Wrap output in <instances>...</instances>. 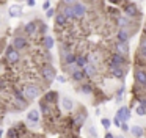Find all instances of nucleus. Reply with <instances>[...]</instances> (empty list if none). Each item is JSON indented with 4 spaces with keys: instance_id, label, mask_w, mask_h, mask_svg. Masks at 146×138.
Masks as SVG:
<instances>
[{
    "instance_id": "nucleus-13",
    "label": "nucleus",
    "mask_w": 146,
    "mask_h": 138,
    "mask_svg": "<svg viewBox=\"0 0 146 138\" xmlns=\"http://www.w3.org/2000/svg\"><path fill=\"white\" fill-rule=\"evenodd\" d=\"M60 107H61V110L71 113L74 110V100L69 96H63V97H60Z\"/></svg>"
},
{
    "instance_id": "nucleus-31",
    "label": "nucleus",
    "mask_w": 146,
    "mask_h": 138,
    "mask_svg": "<svg viewBox=\"0 0 146 138\" xmlns=\"http://www.w3.org/2000/svg\"><path fill=\"white\" fill-rule=\"evenodd\" d=\"M135 113H137L138 116H146V108H145L143 105H140V104H138V105L135 107Z\"/></svg>"
},
{
    "instance_id": "nucleus-17",
    "label": "nucleus",
    "mask_w": 146,
    "mask_h": 138,
    "mask_svg": "<svg viewBox=\"0 0 146 138\" xmlns=\"http://www.w3.org/2000/svg\"><path fill=\"white\" fill-rule=\"evenodd\" d=\"M52 107L54 105H50V104H47V102H44V100H39V104H38V108H39V111L42 113V115L46 116V118H49V116L54 113V110H52Z\"/></svg>"
},
{
    "instance_id": "nucleus-39",
    "label": "nucleus",
    "mask_w": 146,
    "mask_h": 138,
    "mask_svg": "<svg viewBox=\"0 0 146 138\" xmlns=\"http://www.w3.org/2000/svg\"><path fill=\"white\" fill-rule=\"evenodd\" d=\"M49 8H50V0H44V3H42V9L47 11Z\"/></svg>"
},
{
    "instance_id": "nucleus-19",
    "label": "nucleus",
    "mask_w": 146,
    "mask_h": 138,
    "mask_svg": "<svg viewBox=\"0 0 146 138\" xmlns=\"http://www.w3.org/2000/svg\"><path fill=\"white\" fill-rule=\"evenodd\" d=\"M60 13H63L66 16L68 21H76V16H74V9H72V5H63L61 3V9Z\"/></svg>"
},
{
    "instance_id": "nucleus-14",
    "label": "nucleus",
    "mask_w": 146,
    "mask_h": 138,
    "mask_svg": "<svg viewBox=\"0 0 146 138\" xmlns=\"http://www.w3.org/2000/svg\"><path fill=\"white\" fill-rule=\"evenodd\" d=\"M39 121H41V111H39V108H32L27 113V122H30V124H38Z\"/></svg>"
},
{
    "instance_id": "nucleus-8",
    "label": "nucleus",
    "mask_w": 146,
    "mask_h": 138,
    "mask_svg": "<svg viewBox=\"0 0 146 138\" xmlns=\"http://www.w3.org/2000/svg\"><path fill=\"white\" fill-rule=\"evenodd\" d=\"M11 46H13L14 49H17L19 52L21 50H25L27 47H29V39L25 38V34H16V36L13 38Z\"/></svg>"
},
{
    "instance_id": "nucleus-2",
    "label": "nucleus",
    "mask_w": 146,
    "mask_h": 138,
    "mask_svg": "<svg viewBox=\"0 0 146 138\" xmlns=\"http://www.w3.org/2000/svg\"><path fill=\"white\" fill-rule=\"evenodd\" d=\"M21 90H22L24 96H25V99L29 100V102L38 99L42 93V88L39 86L38 83H35V82H27V83H24L22 86H21Z\"/></svg>"
},
{
    "instance_id": "nucleus-4",
    "label": "nucleus",
    "mask_w": 146,
    "mask_h": 138,
    "mask_svg": "<svg viewBox=\"0 0 146 138\" xmlns=\"http://www.w3.org/2000/svg\"><path fill=\"white\" fill-rule=\"evenodd\" d=\"M123 13H124V16L130 17L132 21H133V19H140V17H141L138 5L133 3V2H126V3H124V5H123Z\"/></svg>"
},
{
    "instance_id": "nucleus-25",
    "label": "nucleus",
    "mask_w": 146,
    "mask_h": 138,
    "mask_svg": "<svg viewBox=\"0 0 146 138\" xmlns=\"http://www.w3.org/2000/svg\"><path fill=\"white\" fill-rule=\"evenodd\" d=\"M83 71H85V74H86V78H94L96 75H98V66L88 63V64L83 68Z\"/></svg>"
},
{
    "instance_id": "nucleus-36",
    "label": "nucleus",
    "mask_w": 146,
    "mask_h": 138,
    "mask_svg": "<svg viewBox=\"0 0 146 138\" xmlns=\"http://www.w3.org/2000/svg\"><path fill=\"white\" fill-rule=\"evenodd\" d=\"M140 47L141 49H146V34L143 33V36L140 38Z\"/></svg>"
},
{
    "instance_id": "nucleus-38",
    "label": "nucleus",
    "mask_w": 146,
    "mask_h": 138,
    "mask_svg": "<svg viewBox=\"0 0 146 138\" xmlns=\"http://www.w3.org/2000/svg\"><path fill=\"white\" fill-rule=\"evenodd\" d=\"M121 130H123V132H129V130H130V127H129V124H127V122H126V121H124V122H123V124H121Z\"/></svg>"
},
{
    "instance_id": "nucleus-15",
    "label": "nucleus",
    "mask_w": 146,
    "mask_h": 138,
    "mask_svg": "<svg viewBox=\"0 0 146 138\" xmlns=\"http://www.w3.org/2000/svg\"><path fill=\"white\" fill-rule=\"evenodd\" d=\"M22 13H24L22 5H19V3H14V5H11L10 8H8V16H10V17H13V19L21 17V16H22Z\"/></svg>"
},
{
    "instance_id": "nucleus-21",
    "label": "nucleus",
    "mask_w": 146,
    "mask_h": 138,
    "mask_svg": "<svg viewBox=\"0 0 146 138\" xmlns=\"http://www.w3.org/2000/svg\"><path fill=\"white\" fill-rule=\"evenodd\" d=\"M116 24L119 28H129L130 30V25H132V19L127 17V16H118L116 17Z\"/></svg>"
},
{
    "instance_id": "nucleus-5",
    "label": "nucleus",
    "mask_w": 146,
    "mask_h": 138,
    "mask_svg": "<svg viewBox=\"0 0 146 138\" xmlns=\"http://www.w3.org/2000/svg\"><path fill=\"white\" fill-rule=\"evenodd\" d=\"M41 77H42V80H44L46 83H52V82L57 78V71H55V68L50 64V63H44V64H42Z\"/></svg>"
},
{
    "instance_id": "nucleus-9",
    "label": "nucleus",
    "mask_w": 146,
    "mask_h": 138,
    "mask_svg": "<svg viewBox=\"0 0 146 138\" xmlns=\"http://www.w3.org/2000/svg\"><path fill=\"white\" fill-rule=\"evenodd\" d=\"M74 118V130H80L82 129V125L85 124L86 121V111L85 108H82L79 113H76V116H72Z\"/></svg>"
},
{
    "instance_id": "nucleus-32",
    "label": "nucleus",
    "mask_w": 146,
    "mask_h": 138,
    "mask_svg": "<svg viewBox=\"0 0 146 138\" xmlns=\"http://www.w3.org/2000/svg\"><path fill=\"white\" fill-rule=\"evenodd\" d=\"M101 124H102V127H104L105 130H108V129L111 127V121H110L108 118H102V119H101Z\"/></svg>"
},
{
    "instance_id": "nucleus-28",
    "label": "nucleus",
    "mask_w": 146,
    "mask_h": 138,
    "mask_svg": "<svg viewBox=\"0 0 146 138\" xmlns=\"http://www.w3.org/2000/svg\"><path fill=\"white\" fill-rule=\"evenodd\" d=\"M129 132L132 133L133 138H141L143 135H145V129H143L141 125H132Z\"/></svg>"
},
{
    "instance_id": "nucleus-34",
    "label": "nucleus",
    "mask_w": 146,
    "mask_h": 138,
    "mask_svg": "<svg viewBox=\"0 0 146 138\" xmlns=\"http://www.w3.org/2000/svg\"><path fill=\"white\" fill-rule=\"evenodd\" d=\"M88 135L93 138H98V130L94 129V125H88Z\"/></svg>"
},
{
    "instance_id": "nucleus-1",
    "label": "nucleus",
    "mask_w": 146,
    "mask_h": 138,
    "mask_svg": "<svg viewBox=\"0 0 146 138\" xmlns=\"http://www.w3.org/2000/svg\"><path fill=\"white\" fill-rule=\"evenodd\" d=\"M29 104L30 102L25 99V96H24L21 88H17V86L11 88V107H13V110H16V111L25 110L29 107Z\"/></svg>"
},
{
    "instance_id": "nucleus-18",
    "label": "nucleus",
    "mask_w": 146,
    "mask_h": 138,
    "mask_svg": "<svg viewBox=\"0 0 146 138\" xmlns=\"http://www.w3.org/2000/svg\"><path fill=\"white\" fill-rule=\"evenodd\" d=\"M71 80L72 82H76V83H80V82H83L86 78V74H85V71H83V69H76V71L74 72H71Z\"/></svg>"
},
{
    "instance_id": "nucleus-40",
    "label": "nucleus",
    "mask_w": 146,
    "mask_h": 138,
    "mask_svg": "<svg viewBox=\"0 0 146 138\" xmlns=\"http://www.w3.org/2000/svg\"><path fill=\"white\" fill-rule=\"evenodd\" d=\"M76 2H79V0H61V3H63V5H74Z\"/></svg>"
},
{
    "instance_id": "nucleus-46",
    "label": "nucleus",
    "mask_w": 146,
    "mask_h": 138,
    "mask_svg": "<svg viewBox=\"0 0 146 138\" xmlns=\"http://www.w3.org/2000/svg\"><path fill=\"white\" fill-rule=\"evenodd\" d=\"M0 24H2V9H0Z\"/></svg>"
},
{
    "instance_id": "nucleus-16",
    "label": "nucleus",
    "mask_w": 146,
    "mask_h": 138,
    "mask_svg": "<svg viewBox=\"0 0 146 138\" xmlns=\"http://www.w3.org/2000/svg\"><path fill=\"white\" fill-rule=\"evenodd\" d=\"M129 39H130V30L129 28H118L116 41H119V42H129Z\"/></svg>"
},
{
    "instance_id": "nucleus-43",
    "label": "nucleus",
    "mask_w": 146,
    "mask_h": 138,
    "mask_svg": "<svg viewBox=\"0 0 146 138\" xmlns=\"http://www.w3.org/2000/svg\"><path fill=\"white\" fill-rule=\"evenodd\" d=\"M104 138H115V135L111 133V132H108V130H107V133H105V137H104Z\"/></svg>"
},
{
    "instance_id": "nucleus-10",
    "label": "nucleus",
    "mask_w": 146,
    "mask_h": 138,
    "mask_svg": "<svg viewBox=\"0 0 146 138\" xmlns=\"http://www.w3.org/2000/svg\"><path fill=\"white\" fill-rule=\"evenodd\" d=\"M41 99L44 100V102L50 104V105H55L57 102H60V94H58L57 91L50 90V91H46V93H44V96H42Z\"/></svg>"
},
{
    "instance_id": "nucleus-41",
    "label": "nucleus",
    "mask_w": 146,
    "mask_h": 138,
    "mask_svg": "<svg viewBox=\"0 0 146 138\" xmlns=\"http://www.w3.org/2000/svg\"><path fill=\"white\" fill-rule=\"evenodd\" d=\"M55 80H58L60 83H64V82H66V77H63V75H57V78H55Z\"/></svg>"
},
{
    "instance_id": "nucleus-44",
    "label": "nucleus",
    "mask_w": 146,
    "mask_h": 138,
    "mask_svg": "<svg viewBox=\"0 0 146 138\" xmlns=\"http://www.w3.org/2000/svg\"><path fill=\"white\" fill-rule=\"evenodd\" d=\"M110 3H113V5H119L121 3V0H108Z\"/></svg>"
},
{
    "instance_id": "nucleus-12",
    "label": "nucleus",
    "mask_w": 146,
    "mask_h": 138,
    "mask_svg": "<svg viewBox=\"0 0 146 138\" xmlns=\"http://www.w3.org/2000/svg\"><path fill=\"white\" fill-rule=\"evenodd\" d=\"M72 9H74V16H76V19H83L86 16V6L83 5L82 2H76L72 5Z\"/></svg>"
},
{
    "instance_id": "nucleus-27",
    "label": "nucleus",
    "mask_w": 146,
    "mask_h": 138,
    "mask_svg": "<svg viewBox=\"0 0 146 138\" xmlns=\"http://www.w3.org/2000/svg\"><path fill=\"white\" fill-rule=\"evenodd\" d=\"M79 93L85 94V96H91V94L94 93V88H93V85H90V83H82L79 86Z\"/></svg>"
},
{
    "instance_id": "nucleus-45",
    "label": "nucleus",
    "mask_w": 146,
    "mask_h": 138,
    "mask_svg": "<svg viewBox=\"0 0 146 138\" xmlns=\"http://www.w3.org/2000/svg\"><path fill=\"white\" fill-rule=\"evenodd\" d=\"M3 133H5V130H3V129H2V127H0V138L3 137Z\"/></svg>"
},
{
    "instance_id": "nucleus-24",
    "label": "nucleus",
    "mask_w": 146,
    "mask_h": 138,
    "mask_svg": "<svg viewBox=\"0 0 146 138\" xmlns=\"http://www.w3.org/2000/svg\"><path fill=\"white\" fill-rule=\"evenodd\" d=\"M115 50H116L118 53H121V55H129V42H119V41H116V46H115Z\"/></svg>"
},
{
    "instance_id": "nucleus-37",
    "label": "nucleus",
    "mask_w": 146,
    "mask_h": 138,
    "mask_svg": "<svg viewBox=\"0 0 146 138\" xmlns=\"http://www.w3.org/2000/svg\"><path fill=\"white\" fill-rule=\"evenodd\" d=\"M113 124L115 125H116V127H121V124H123V121H121V118H119V116H115V118H113Z\"/></svg>"
},
{
    "instance_id": "nucleus-22",
    "label": "nucleus",
    "mask_w": 146,
    "mask_h": 138,
    "mask_svg": "<svg viewBox=\"0 0 146 138\" xmlns=\"http://www.w3.org/2000/svg\"><path fill=\"white\" fill-rule=\"evenodd\" d=\"M68 22H69V21L66 19V16H64L63 13L58 11L57 14H55V25H57L58 28H64L68 25Z\"/></svg>"
},
{
    "instance_id": "nucleus-7",
    "label": "nucleus",
    "mask_w": 146,
    "mask_h": 138,
    "mask_svg": "<svg viewBox=\"0 0 146 138\" xmlns=\"http://www.w3.org/2000/svg\"><path fill=\"white\" fill-rule=\"evenodd\" d=\"M133 78H135V85L146 90V68H135Z\"/></svg>"
},
{
    "instance_id": "nucleus-26",
    "label": "nucleus",
    "mask_w": 146,
    "mask_h": 138,
    "mask_svg": "<svg viewBox=\"0 0 146 138\" xmlns=\"http://www.w3.org/2000/svg\"><path fill=\"white\" fill-rule=\"evenodd\" d=\"M108 71H110V74L113 75L115 78H119V80H123V78L126 77V69H124V68H110Z\"/></svg>"
},
{
    "instance_id": "nucleus-6",
    "label": "nucleus",
    "mask_w": 146,
    "mask_h": 138,
    "mask_svg": "<svg viewBox=\"0 0 146 138\" xmlns=\"http://www.w3.org/2000/svg\"><path fill=\"white\" fill-rule=\"evenodd\" d=\"M127 64V56L126 55H121V53L118 52H113L110 55V58H108V69L110 68H124V66Z\"/></svg>"
},
{
    "instance_id": "nucleus-35",
    "label": "nucleus",
    "mask_w": 146,
    "mask_h": 138,
    "mask_svg": "<svg viewBox=\"0 0 146 138\" xmlns=\"http://www.w3.org/2000/svg\"><path fill=\"white\" fill-rule=\"evenodd\" d=\"M46 17H47V19H50V17H55V9L52 8V6L47 9V11H46Z\"/></svg>"
},
{
    "instance_id": "nucleus-11",
    "label": "nucleus",
    "mask_w": 146,
    "mask_h": 138,
    "mask_svg": "<svg viewBox=\"0 0 146 138\" xmlns=\"http://www.w3.org/2000/svg\"><path fill=\"white\" fill-rule=\"evenodd\" d=\"M22 31H24L25 36H33V34L38 31V22H36V21H30V22H27V24H24Z\"/></svg>"
},
{
    "instance_id": "nucleus-23",
    "label": "nucleus",
    "mask_w": 146,
    "mask_h": 138,
    "mask_svg": "<svg viewBox=\"0 0 146 138\" xmlns=\"http://www.w3.org/2000/svg\"><path fill=\"white\" fill-rule=\"evenodd\" d=\"M41 42H42V46H44L46 50H52L54 46H55V39H54V36H50V34H44L42 39H41Z\"/></svg>"
},
{
    "instance_id": "nucleus-47",
    "label": "nucleus",
    "mask_w": 146,
    "mask_h": 138,
    "mask_svg": "<svg viewBox=\"0 0 146 138\" xmlns=\"http://www.w3.org/2000/svg\"><path fill=\"white\" fill-rule=\"evenodd\" d=\"M115 138H124V137H123V135H118V137H115Z\"/></svg>"
},
{
    "instance_id": "nucleus-33",
    "label": "nucleus",
    "mask_w": 146,
    "mask_h": 138,
    "mask_svg": "<svg viewBox=\"0 0 146 138\" xmlns=\"http://www.w3.org/2000/svg\"><path fill=\"white\" fill-rule=\"evenodd\" d=\"M38 31L42 34V36H44V34L47 33V25L42 24V22H39V25H38Z\"/></svg>"
},
{
    "instance_id": "nucleus-20",
    "label": "nucleus",
    "mask_w": 146,
    "mask_h": 138,
    "mask_svg": "<svg viewBox=\"0 0 146 138\" xmlns=\"http://www.w3.org/2000/svg\"><path fill=\"white\" fill-rule=\"evenodd\" d=\"M116 115L121 118V121H123V122H124V121L127 122V121L130 119V116H132V113H130V108H129V107L123 105V107H119V110H118Z\"/></svg>"
},
{
    "instance_id": "nucleus-29",
    "label": "nucleus",
    "mask_w": 146,
    "mask_h": 138,
    "mask_svg": "<svg viewBox=\"0 0 146 138\" xmlns=\"http://www.w3.org/2000/svg\"><path fill=\"white\" fill-rule=\"evenodd\" d=\"M76 64H77V68H80V69L85 68V66L88 64L86 55H83V53H77V56H76Z\"/></svg>"
},
{
    "instance_id": "nucleus-3",
    "label": "nucleus",
    "mask_w": 146,
    "mask_h": 138,
    "mask_svg": "<svg viewBox=\"0 0 146 138\" xmlns=\"http://www.w3.org/2000/svg\"><path fill=\"white\" fill-rule=\"evenodd\" d=\"M19 61H21V52L10 44L5 49V63H8L10 66H16L19 64Z\"/></svg>"
},
{
    "instance_id": "nucleus-49",
    "label": "nucleus",
    "mask_w": 146,
    "mask_h": 138,
    "mask_svg": "<svg viewBox=\"0 0 146 138\" xmlns=\"http://www.w3.org/2000/svg\"><path fill=\"white\" fill-rule=\"evenodd\" d=\"M145 30H146V28H145Z\"/></svg>"
},
{
    "instance_id": "nucleus-48",
    "label": "nucleus",
    "mask_w": 146,
    "mask_h": 138,
    "mask_svg": "<svg viewBox=\"0 0 146 138\" xmlns=\"http://www.w3.org/2000/svg\"><path fill=\"white\" fill-rule=\"evenodd\" d=\"M143 33H145V34H146V30H145V31H143Z\"/></svg>"
},
{
    "instance_id": "nucleus-30",
    "label": "nucleus",
    "mask_w": 146,
    "mask_h": 138,
    "mask_svg": "<svg viewBox=\"0 0 146 138\" xmlns=\"http://www.w3.org/2000/svg\"><path fill=\"white\" fill-rule=\"evenodd\" d=\"M7 138H24V137L19 133V130H17L16 125H13V127H10L7 130Z\"/></svg>"
},
{
    "instance_id": "nucleus-42",
    "label": "nucleus",
    "mask_w": 146,
    "mask_h": 138,
    "mask_svg": "<svg viewBox=\"0 0 146 138\" xmlns=\"http://www.w3.org/2000/svg\"><path fill=\"white\" fill-rule=\"evenodd\" d=\"M27 5H29V6H35L36 5V0H27Z\"/></svg>"
}]
</instances>
